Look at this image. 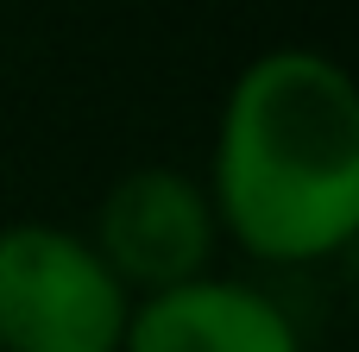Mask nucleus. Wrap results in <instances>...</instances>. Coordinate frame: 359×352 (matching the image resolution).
<instances>
[{
    "mask_svg": "<svg viewBox=\"0 0 359 352\" xmlns=\"http://www.w3.org/2000/svg\"><path fill=\"white\" fill-rule=\"evenodd\" d=\"M202 189L259 271H322L359 239V82L334 50L271 44L215 107Z\"/></svg>",
    "mask_w": 359,
    "mask_h": 352,
    "instance_id": "nucleus-1",
    "label": "nucleus"
},
{
    "mask_svg": "<svg viewBox=\"0 0 359 352\" xmlns=\"http://www.w3.org/2000/svg\"><path fill=\"white\" fill-rule=\"evenodd\" d=\"M133 296L82 227H0V352H120Z\"/></svg>",
    "mask_w": 359,
    "mask_h": 352,
    "instance_id": "nucleus-2",
    "label": "nucleus"
},
{
    "mask_svg": "<svg viewBox=\"0 0 359 352\" xmlns=\"http://www.w3.org/2000/svg\"><path fill=\"white\" fill-rule=\"evenodd\" d=\"M82 233L101 252V265L126 283L133 302L221 271V252H227L215 202H208L202 176L183 170V164H133V170H120L101 189Z\"/></svg>",
    "mask_w": 359,
    "mask_h": 352,
    "instance_id": "nucleus-3",
    "label": "nucleus"
},
{
    "mask_svg": "<svg viewBox=\"0 0 359 352\" xmlns=\"http://www.w3.org/2000/svg\"><path fill=\"white\" fill-rule=\"evenodd\" d=\"M120 352H309V334L259 277L208 271L177 290L139 296Z\"/></svg>",
    "mask_w": 359,
    "mask_h": 352,
    "instance_id": "nucleus-4",
    "label": "nucleus"
}]
</instances>
